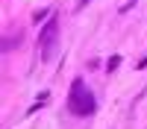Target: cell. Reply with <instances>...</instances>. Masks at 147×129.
<instances>
[{
	"mask_svg": "<svg viewBox=\"0 0 147 129\" xmlns=\"http://www.w3.org/2000/svg\"><path fill=\"white\" fill-rule=\"evenodd\" d=\"M41 56L44 59H50L53 50H56V38H59V18H50L44 23V29H41Z\"/></svg>",
	"mask_w": 147,
	"mask_h": 129,
	"instance_id": "7a4b0ae2",
	"label": "cell"
},
{
	"mask_svg": "<svg viewBox=\"0 0 147 129\" xmlns=\"http://www.w3.org/2000/svg\"><path fill=\"white\" fill-rule=\"evenodd\" d=\"M44 15H47V12H44V9H38V12L32 15V21H35V23H41V21H44Z\"/></svg>",
	"mask_w": 147,
	"mask_h": 129,
	"instance_id": "277c9868",
	"label": "cell"
},
{
	"mask_svg": "<svg viewBox=\"0 0 147 129\" xmlns=\"http://www.w3.org/2000/svg\"><path fill=\"white\" fill-rule=\"evenodd\" d=\"M136 68H138V70H141V68H147V56H144V59H138V62H136Z\"/></svg>",
	"mask_w": 147,
	"mask_h": 129,
	"instance_id": "5b68a950",
	"label": "cell"
},
{
	"mask_svg": "<svg viewBox=\"0 0 147 129\" xmlns=\"http://www.w3.org/2000/svg\"><path fill=\"white\" fill-rule=\"evenodd\" d=\"M85 3H91V0H80V3H77V9H85Z\"/></svg>",
	"mask_w": 147,
	"mask_h": 129,
	"instance_id": "8992f818",
	"label": "cell"
},
{
	"mask_svg": "<svg viewBox=\"0 0 147 129\" xmlns=\"http://www.w3.org/2000/svg\"><path fill=\"white\" fill-rule=\"evenodd\" d=\"M68 109L77 114V117H88V114H94V109H97L91 91L85 88L82 79H74V82H71V91H68Z\"/></svg>",
	"mask_w": 147,
	"mask_h": 129,
	"instance_id": "6da1fadb",
	"label": "cell"
},
{
	"mask_svg": "<svg viewBox=\"0 0 147 129\" xmlns=\"http://www.w3.org/2000/svg\"><path fill=\"white\" fill-rule=\"evenodd\" d=\"M118 65H121V59H118V56H112V59H109V65H106V68H109V70H118Z\"/></svg>",
	"mask_w": 147,
	"mask_h": 129,
	"instance_id": "3957f363",
	"label": "cell"
}]
</instances>
